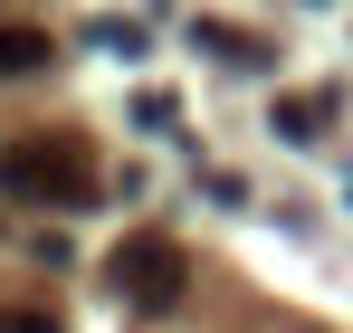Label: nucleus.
Instances as JSON below:
<instances>
[{
  "instance_id": "f257e3e1",
  "label": "nucleus",
  "mask_w": 353,
  "mask_h": 333,
  "mask_svg": "<svg viewBox=\"0 0 353 333\" xmlns=\"http://www.w3.org/2000/svg\"><path fill=\"white\" fill-rule=\"evenodd\" d=\"M0 191L10 200H67V210H86L96 200V162H86L77 133H29V143L0 153Z\"/></svg>"
},
{
  "instance_id": "f03ea898",
  "label": "nucleus",
  "mask_w": 353,
  "mask_h": 333,
  "mask_svg": "<svg viewBox=\"0 0 353 333\" xmlns=\"http://www.w3.org/2000/svg\"><path fill=\"white\" fill-rule=\"evenodd\" d=\"M181 277H191V267H181V238H163V228H134V238L115 248V295H124V305H143V314L172 305Z\"/></svg>"
},
{
  "instance_id": "7ed1b4c3",
  "label": "nucleus",
  "mask_w": 353,
  "mask_h": 333,
  "mask_svg": "<svg viewBox=\"0 0 353 333\" xmlns=\"http://www.w3.org/2000/svg\"><path fill=\"white\" fill-rule=\"evenodd\" d=\"M48 67V29H0V76H39Z\"/></svg>"
},
{
  "instance_id": "20e7f679",
  "label": "nucleus",
  "mask_w": 353,
  "mask_h": 333,
  "mask_svg": "<svg viewBox=\"0 0 353 333\" xmlns=\"http://www.w3.org/2000/svg\"><path fill=\"white\" fill-rule=\"evenodd\" d=\"M325 124H334V105H315V96H277V133H287V143H315Z\"/></svg>"
},
{
  "instance_id": "39448f33",
  "label": "nucleus",
  "mask_w": 353,
  "mask_h": 333,
  "mask_svg": "<svg viewBox=\"0 0 353 333\" xmlns=\"http://www.w3.org/2000/svg\"><path fill=\"white\" fill-rule=\"evenodd\" d=\"M0 333H58V324H48V314H29V305H19V314H0Z\"/></svg>"
}]
</instances>
